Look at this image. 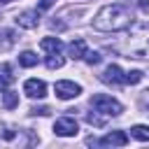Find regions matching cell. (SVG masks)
Here are the masks:
<instances>
[{"label": "cell", "mask_w": 149, "mask_h": 149, "mask_svg": "<svg viewBox=\"0 0 149 149\" xmlns=\"http://www.w3.org/2000/svg\"><path fill=\"white\" fill-rule=\"evenodd\" d=\"M130 135H133L135 140H140V142H149V126L137 123V126H133V128H130Z\"/></svg>", "instance_id": "5bb4252c"}, {"label": "cell", "mask_w": 149, "mask_h": 149, "mask_svg": "<svg viewBox=\"0 0 149 149\" xmlns=\"http://www.w3.org/2000/svg\"><path fill=\"white\" fill-rule=\"evenodd\" d=\"M88 144H98V147H126L128 144V135L123 130H112V133L102 135L100 140L88 137Z\"/></svg>", "instance_id": "5b68a950"}, {"label": "cell", "mask_w": 149, "mask_h": 149, "mask_svg": "<svg viewBox=\"0 0 149 149\" xmlns=\"http://www.w3.org/2000/svg\"><path fill=\"white\" fill-rule=\"evenodd\" d=\"M86 123L88 126H105V114L102 116H98V112H93V114H86Z\"/></svg>", "instance_id": "ffe728a7"}, {"label": "cell", "mask_w": 149, "mask_h": 149, "mask_svg": "<svg viewBox=\"0 0 149 149\" xmlns=\"http://www.w3.org/2000/svg\"><path fill=\"white\" fill-rule=\"evenodd\" d=\"M68 54H70V58H84V54H86V42L84 40H72L70 44H68Z\"/></svg>", "instance_id": "7c38bea8"}, {"label": "cell", "mask_w": 149, "mask_h": 149, "mask_svg": "<svg viewBox=\"0 0 149 149\" xmlns=\"http://www.w3.org/2000/svg\"><path fill=\"white\" fill-rule=\"evenodd\" d=\"M140 102H142V107H144V114H149V88H147V91H142Z\"/></svg>", "instance_id": "7402d4cb"}, {"label": "cell", "mask_w": 149, "mask_h": 149, "mask_svg": "<svg viewBox=\"0 0 149 149\" xmlns=\"http://www.w3.org/2000/svg\"><path fill=\"white\" fill-rule=\"evenodd\" d=\"M142 77H144V72H142V70L123 72V84H137V81H142Z\"/></svg>", "instance_id": "ac0fdd59"}, {"label": "cell", "mask_w": 149, "mask_h": 149, "mask_svg": "<svg viewBox=\"0 0 149 149\" xmlns=\"http://www.w3.org/2000/svg\"><path fill=\"white\" fill-rule=\"evenodd\" d=\"M54 2H56V0H40V5H37V12H44V9H49Z\"/></svg>", "instance_id": "cb8c5ba5"}, {"label": "cell", "mask_w": 149, "mask_h": 149, "mask_svg": "<svg viewBox=\"0 0 149 149\" xmlns=\"http://www.w3.org/2000/svg\"><path fill=\"white\" fill-rule=\"evenodd\" d=\"M77 130H79V126L72 116H61L54 123V133L61 135V137H72V135H77Z\"/></svg>", "instance_id": "52a82bcc"}, {"label": "cell", "mask_w": 149, "mask_h": 149, "mask_svg": "<svg viewBox=\"0 0 149 149\" xmlns=\"http://www.w3.org/2000/svg\"><path fill=\"white\" fill-rule=\"evenodd\" d=\"M40 47H42L47 54H56V51L63 49V42H61L58 37H44V40L40 42Z\"/></svg>", "instance_id": "4fadbf2b"}, {"label": "cell", "mask_w": 149, "mask_h": 149, "mask_svg": "<svg viewBox=\"0 0 149 149\" xmlns=\"http://www.w3.org/2000/svg\"><path fill=\"white\" fill-rule=\"evenodd\" d=\"M100 79H102L105 84H123V70L112 63V65L105 68V72L100 74Z\"/></svg>", "instance_id": "30bf717a"}, {"label": "cell", "mask_w": 149, "mask_h": 149, "mask_svg": "<svg viewBox=\"0 0 149 149\" xmlns=\"http://www.w3.org/2000/svg\"><path fill=\"white\" fill-rule=\"evenodd\" d=\"M137 5H140L142 9H147V7H149V0H137Z\"/></svg>", "instance_id": "d4e9b609"}, {"label": "cell", "mask_w": 149, "mask_h": 149, "mask_svg": "<svg viewBox=\"0 0 149 149\" xmlns=\"http://www.w3.org/2000/svg\"><path fill=\"white\" fill-rule=\"evenodd\" d=\"M121 54L126 58L144 61L149 58V23H130L121 44Z\"/></svg>", "instance_id": "7a4b0ae2"}, {"label": "cell", "mask_w": 149, "mask_h": 149, "mask_svg": "<svg viewBox=\"0 0 149 149\" xmlns=\"http://www.w3.org/2000/svg\"><path fill=\"white\" fill-rule=\"evenodd\" d=\"M44 63H47V68H49V70H58V68H63L65 58L61 56V51H56V54H49Z\"/></svg>", "instance_id": "9a60e30c"}, {"label": "cell", "mask_w": 149, "mask_h": 149, "mask_svg": "<svg viewBox=\"0 0 149 149\" xmlns=\"http://www.w3.org/2000/svg\"><path fill=\"white\" fill-rule=\"evenodd\" d=\"M23 93H26L28 98H44V95H47V84H44L42 79H26Z\"/></svg>", "instance_id": "ba28073f"}, {"label": "cell", "mask_w": 149, "mask_h": 149, "mask_svg": "<svg viewBox=\"0 0 149 149\" xmlns=\"http://www.w3.org/2000/svg\"><path fill=\"white\" fill-rule=\"evenodd\" d=\"M91 107H93L98 114H105V116H119V114L123 112V105H121L116 98L107 95V93H95V95L91 98Z\"/></svg>", "instance_id": "277c9868"}, {"label": "cell", "mask_w": 149, "mask_h": 149, "mask_svg": "<svg viewBox=\"0 0 149 149\" xmlns=\"http://www.w3.org/2000/svg\"><path fill=\"white\" fill-rule=\"evenodd\" d=\"M9 2H14V0H0V5H9Z\"/></svg>", "instance_id": "484cf974"}, {"label": "cell", "mask_w": 149, "mask_h": 149, "mask_svg": "<svg viewBox=\"0 0 149 149\" xmlns=\"http://www.w3.org/2000/svg\"><path fill=\"white\" fill-rule=\"evenodd\" d=\"M2 105H5L7 109L19 107V93H14V91H5V95H2Z\"/></svg>", "instance_id": "e0dca14e"}, {"label": "cell", "mask_w": 149, "mask_h": 149, "mask_svg": "<svg viewBox=\"0 0 149 149\" xmlns=\"http://www.w3.org/2000/svg\"><path fill=\"white\" fill-rule=\"evenodd\" d=\"M0 81H2L5 86L14 81V74H12V65H9V63H5V65H2V77H0Z\"/></svg>", "instance_id": "d6986e66"}, {"label": "cell", "mask_w": 149, "mask_h": 149, "mask_svg": "<svg viewBox=\"0 0 149 149\" xmlns=\"http://www.w3.org/2000/svg\"><path fill=\"white\" fill-rule=\"evenodd\" d=\"M16 23H19L21 28L33 30V28H37V23H40V12H37V9H26V12H21V14L16 16Z\"/></svg>", "instance_id": "9c48e42d"}, {"label": "cell", "mask_w": 149, "mask_h": 149, "mask_svg": "<svg viewBox=\"0 0 149 149\" xmlns=\"http://www.w3.org/2000/svg\"><path fill=\"white\" fill-rule=\"evenodd\" d=\"M130 21H133L130 9L114 2V5H105L98 9V14L93 16V28L102 30V33H116V30L128 28Z\"/></svg>", "instance_id": "6da1fadb"}, {"label": "cell", "mask_w": 149, "mask_h": 149, "mask_svg": "<svg viewBox=\"0 0 149 149\" xmlns=\"http://www.w3.org/2000/svg\"><path fill=\"white\" fill-rule=\"evenodd\" d=\"M0 142L12 144V147H30V144L37 142V137L30 130H23V128H2L0 130Z\"/></svg>", "instance_id": "3957f363"}, {"label": "cell", "mask_w": 149, "mask_h": 149, "mask_svg": "<svg viewBox=\"0 0 149 149\" xmlns=\"http://www.w3.org/2000/svg\"><path fill=\"white\" fill-rule=\"evenodd\" d=\"M19 65H23V68H35V65H37V56H35L33 51H23V54L19 56Z\"/></svg>", "instance_id": "2e32d148"}, {"label": "cell", "mask_w": 149, "mask_h": 149, "mask_svg": "<svg viewBox=\"0 0 149 149\" xmlns=\"http://www.w3.org/2000/svg\"><path fill=\"white\" fill-rule=\"evenodd\" d=\"M16 44V33L12 28H0V51H9Z\"/></svg>", "instance_id": "8fae6325"}, {"label": "cell", "mask_w": 149, "mask_h": 149, "mask_svg": "<svg viewBox=\"0 0 149 149\" xmlns=\"http://www.w3.org/2000/svg\"><path fill=\"white\" fill-rule=\"evenodd\" d=\"M54 91H56V95L61 100H72V98H77L81 93V86L74 84V81H70V79H61V81H56Z\"/></svg>", "instance_id": "8992f818"}, {"label": "cell", "mask_w": 149, "mask_h": 149, "mask_svg": "<svg viewBox=\"0 0 149 149\" xmlns=\"http://www.w3.org/2000/svg\"><path fill=\"white\" fill-rule=\"evenodd\" d=\"M84 61H86L88 65H98V63L102 61V56H100L98 51H88V49H86V54H84Z\"/></svg>", "instance_id": "44dd1931"}, {"label": "cell", "mask_w": 149, "mask_h": 149, "mask_svg": "<svg viewBox=\"0 0 149 149\" xmlns=\"http://www.w3.org/2000/svg\"><path fill=\"white\" fill-rule=\"evenodd\" d=\"M49 112H51V109H49L47 105H40V107H30V114H42V116H44V114H49Z\"/></svg>", "instance_id": "603a6c76"}]
</instances>
